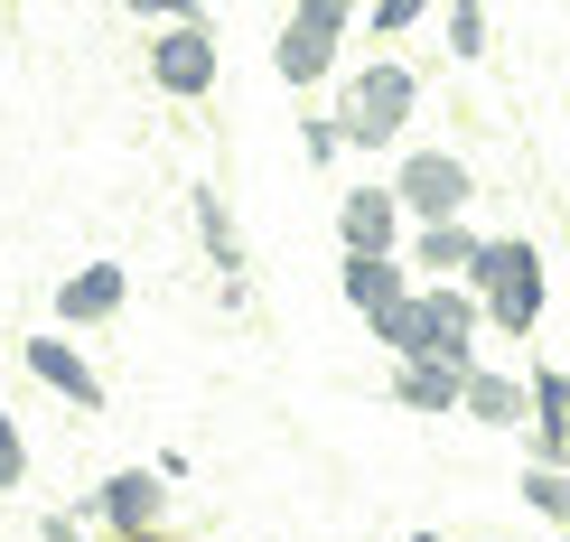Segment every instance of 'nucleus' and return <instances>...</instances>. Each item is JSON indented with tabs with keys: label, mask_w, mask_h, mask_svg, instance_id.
Here are the masks:
<instances>
[{
	"label": "nucleus",
	"mask_w": 570,
	"mask_h": 542,
	"mask_svg": "<svg viewBox=\"0 0 570 542\" xmlns=\"http://www.w3.org/2000/svg\"><path fill=\"white\" fill-rule=\"evenodd\" d=\"M374 327V346H384L393 365H478V327H487V299L468 290V280H421L402 309H384V318H365Z\"/></svg>",
	"instance_id": "obj_1"
},
{
	"label": "nucleus",
	"mask_w": 570,
	"mask_h": 542,
	"mask_svg": "<svg viewBox=\"0 0 570 542\" xmlns=\"http://www.w3.org/2000/svg\"><path fill=\"white\" fill-rule=\"evenodd\" d=\"M468 290L487 299V327L495 337H533L542 299H552V280H542V253L524 244V234H487L478 272H468Z\"/></svg>",
	"instance_id": "obj_2"
},
{
	"label": "nucleus",
	"mask_w": 570,
	"mask_h": 542,
	"mask_svg": "<svg viewBox=\"0 0 570 542\" xmlns=\"http://www.w3.org/2000/svg\"><path fill=\"white\" fill-rule=\"evenodd\" d=\"M412 104H421V76H412V66H393V57L355 66L346 93H337V131H346V150H384V140H402Z\"/></svg>",
	"instance_id": "obj_3"
},
{
	"label": "nucleus",
	"mask_w": 570,
	"mask_h": 542,
	"mask_svg": "<svg viewBox=\"0 0 570 542\" xmlns=\"http://www.w3.org/2000/svg\"><path fill=\"white\" fill-rule=\"evenodd\" d=\"M393 197H402V216H412V225H449V216H468L478 178H468V159H459V150H402Z\"/></svg>",
	"instance_id": "obj_4"
},
{
	"label": "nucleus",
	"mask_w": 570,
	"mask_h": 542,
	"mask_svg": "<svg viewBox=\"0 0 570 542\" xmlns=\"http://www.w3.org/2000/svg\"><path fill=\"white\" fill-rule=\"evenodd\" d=\"M337 38H346V0H291V29L272 47L281 85H318L337 66Z\"/></svg>",
	"instance_id": "obj_5"
},
{
	"label": "nucleus",
	"mask_w": 570,
	"mask_h": 542,
	"mask_svg": "<svg viewBox=\"0 0 570 542\" xmlns=\"http://www.w3.org/2000/svg\"><path fill=\"white\" fill-rule=\"evenodd\" d=\"M150 85L178 93V104H197V93L216 85V38H206V19H169V29L150 38Z\"/></svg>",
	"instance_id": "obj_6"
},
{
	"label": "nucleus",
	"mask_w": 570,
	"mask_h": 542,
	"mask_svg": "<svg viewBox=\"0 0 570 542\" xmlns=\"http://www.w3.org/2000/svg\"><path fill=\"white\" fill-rule=\"evenodd\" d=\"M159 486H169L159 467H112V477L94 486V514L112 524V542H131V533H159V505H169Z\"/></svg>",
	"instance_id": "obj_7"
},
{
	"label": "nucleus",
	"mask_w": 570,
	"mask_h": 542,
	"mask_svg": "<svg viewBox=\"0 0 570 542\" xmlns=\"http://www.w3.org/2000/svg\"><path fill=\"white\" fill-rule=\"evenodd\" d=\"M421 280H412V263L402 253H346V309L355 318H384V309H402Z\"/></svg>",
	"instance_id": "obj_8"
},
{
	"label": "nucleus",
	"mask_w": 570,
	"mask_h": 542,
	"mask_svg": "<svg viewBox=\"0 0 570 542\" xmlns=\"http://www.w3.org/2000/svg\"><path fill=\"white\" fill-rule=\"evenodd\" d=\"M337 244L346 253H402V197L393 187H355L337 206Z\"/></svg>",
	"instance_id": "obj_9"
},
{
	"label": "nucleus",
	"mask_w": 570,
	"mask_h": 542,
	"mask_svg": "<svg viewBox=\"0 0 570 542\" xmlns=\"http://www.w3.org/2000/svg\"><path fill=\"white\" fill-rule=\"evenodd\" d=\"M19 356H29V374H38L47 393H66L76 412H104V374H94V365H85V356H76L66 337H29Z\"/></svg>",
	"instance_id": "obj_10"
},
{
	"label": "nucleus",
	"mask_w": 570,
	"mask_h": 542,
	"mask_svg": "<svg viewBox=\"0 0 570 542\" xmlns=\"http://www.w3.org/2000/svg\"><path fill=\"white\" fill-rule=\"evenodd\" d=\"M122 290H131L122 263H85V272L57 280V318H66V327H104L112 309H122Z\"/></svg>",
	"instance_id": "obj_11"
},
{
	"label": "nucleus",
	"mask_w": 570,
	"mask_h": 542,
	"mask_svg": "<svg viewBox=\"0 0 570 542\" xmlns=\"http://www.w3.org/2000/svg\"><path fill=\"white\" fill-rule=\"evenodd\" d=\"M533 467H570V374L533 365Z\"/></svg>",
	"instance_id": "obj_12"
},
{
	"label": "nucleus",
	"mask_w": 570,
	"mask_h": 542,
	"mask_svg": "<svg viewBox=\"0 0 570 542\" xmlns=\"http://www.w3.org/2000/svg\"><path fill=\"white\" fill-rule=\"evenodd\" d=\"M478 253H487V234H468V216L412 234V272L421 280H468V272H478Z\"/></svg>",
	"instance_id": "obj_13"
},
{
	"label": "nucleus",
	"mask_w": 570,
	"mask_h": 542,
	"mask_svg": "<svg viewBox=\"0 0 570 542\" xmlns=\"http://www.w3.org/2000/svg\"><path fill=\"white\" fill-rule=\"evenodd\" d=\"M468 421H487V431H524L533 421V384H514V374H495V365H468Z\"/></svg>",
	"instance_id": "obj_14"
},
{
	"label": "nucleus",
	"mask_w": 570,
	"mask_h": 542,
	"mask_svg": "<svg viewBox=\"0 0 570 542\" xmlns=\"http://www.w3.org/2000/svg\"><path fill=\"white\" fill-rule=\"evenodd\" d=\"M393 403L449 421V412L468 403V374H459V365H431V356H421V365H393Z\"/></svg>",
	"instance_id": "obj_15"
},
{
	"label": "nucleus",
	"mask_w": 570,
	"mask_h": 542,
	"mask_svg": "<svg viewBox=\"0 0 570 542\" xmlns=\"http://www.w3.org/2000/svg\"><path fill=\"white\" fill-rule=\"evenodd\" d=\"M197 234H206V253H216V272H244V234H234L216 187H197Z\"/></svg>",
	"instance_id": "obj_16"
},
{
	"label": "nucleus",
	"mask_w": 570,
	"mask_h": 542,
	"mask_svg": "<svg viewBox=\"0 0 570 542\" xmlns=\"http://www.w3.org/2000/svg\"><path fill=\"white\" fill-rule=\"evenodd\" d=\"M449 57H487V0H449Z\"/></svg>",
	"instance_id": "obj_17"
},
{
	"label": "nucleus",
	"mask_w": 570,
	"mask_h": 542,
	"mask_svg": "<svg viewBox=\"0 0 570 542\" xmlns=\"http://www.w3.org/2000/svg\"><path fill=\"white\" fill-rule=\"evenodd\" d=\"M524 505L552 514V524H570V477H561V467H524Z\"/></svg>",
	"instance_id": "obj_18"
},
{
	"label": "nucleus",
	"mask_w": 570,
	"mask_h": 542,
	"mask_svg": "<svg viewBox=\"0 0 570 542\" xmlns=\"http://www.w3.org/2000/svg\"><path fill=\"white\" fill-rule=\"evenodd\" d=\"M19 477H29V440H19V421L0 412V496H10Z\"/></svg>",
	"instance_id": "obj_19"
},
{
	"label": "nucleus",
	"mask_w": 570,
	"mask_h": 542,
	"mask_svg": "<svg viewBox=\"0 0 570 542\" xmlns=\"http://www.w3.org/2000/svg\"><path fill=\"white\" fill-rule=\"evenodd\" d=\"M431 10V0H365V19H374V38H402L412 19Z\"/></svg>",
	"instance_id": "obj_20"
},
{
	"label": "nucleus",
	"mask_w": 570,
	"mask_h": 542,
	"mask_svg": "<svg viewBox=\"0 0 570 542\" xmlns=\"http://www.w3.org/2000/svg\"><path fill=\"white\" fill-rule=\"evenodd\" d=\"M299 140H308V159H337V150H346V131H337V112H327V122H299Z\"/></svg>",
	"instance_id": "obj_21"
},
{
	"label": "nucleus",
	"mask_w": 570,
	"mask_h": 542,
	"mask_svg": "<svg viewBox=\"0 0 570 542\" xmlns=\"http://www.w3.org/2000/svg\"><path fill=\"white\" fill-rule=\"evenodd\" d=\"M131 19H159V29H169V19H197V0H122Z\"/></svg>",
	"instance_id": "obj_22"
},
{
	"label": "nucleus",
	"mask_w": 570,
	"mask_h": 542,
	"mask_svg": "<svg viewBox=\"0 0 570 542\" xmlns=\"http://www.w3.org/2000/svg\"><path fill=\"white\" fill-rule=\"evenodd\" d=\"M38 542H85V524H76V514H47V524H38Z\"/></svg>",
	"instance_id": "obj_23"
},
{
	"label": "nucleus",
	"mask_w": 570,
	"mask_h": 542,
	"mask_svg": "<svg viewBox=\"0 0 570 542\" xmlns=\"http://www.w3.org/2000/svg\"><path fill=\"white\" fill-rule=\"evenodd\" d=\"M402 542H449V533H402Z\"/></svg>",
	"instance_id": "obj_24"
},
{
	"label": "nucleus",
	"mask_w": 570,
	"mask_h": 542,
	"mask_svg": "<svg viewBox=\"0 0 570 542\" xmlns=\"http://www.w3.org/2000/svg\"><path fill=\"white\" fill-rule=\"evenodd\" d=\"M131 542H169V533H131Z\"/></svg>",
	"instance_id": "obj_25"
},
{
	"label": "nucleus",
	"mask_w": 570,
	"mask_h": 542,
	"mask_svg": "<svg viewBox=\"0 0 570 542\" xmlns=\"http://www.w3.org/2000/svg\"><path fill=\"white\" fill-rule=\"evenodd\" d=\"M346 10H365V0H346Z\"/></svg>",
	"instance_id": "obj_26"
},
{
	"label": "nucleus",
	"mask_w": 570,
	"mask_h": 542,
	"mask_svg": "<svg viewBox=\"0 0 570 542\" xmlns=\"http://www.w3.org/2000/svg\"><path fill=\"white\" fill-rule=\"evenodd\" d=\"M561 533H570V524H561Z\"/></svg>",
	"instance_id": "obj_27"
},
{
	"label": "nucleus",
	"mask_w": 570,
	"mask_h": 542,
	"mask_svg": "<svg viewBox=\"0 0 570 542\" xmlns=\"http://www.w3.org/2000/svg\"><path fill=\"white\" fill-rule=\"evenodd\" d=\"M561 542H570V533H561Z\"/></svg>",
	"instance_id": "obj_28"
}]
</instances>
